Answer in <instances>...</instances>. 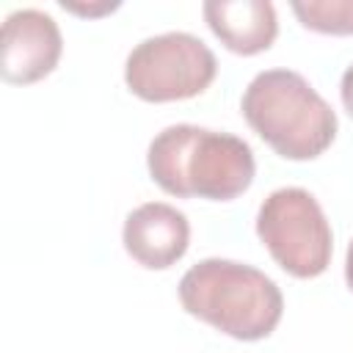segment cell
I'll list each match as a JSON object with an SVG mask.
<instances>
[{"instance_id": "obj_6", "label": "cell", "mask_w": 353, "mask_h": 353, "mask_svg": "<svg viewBox=\"0 0 353 353\" xmlns=\"http://www.w3.org/2000/svg\"><path fill=\"white\" fill-rule=\"evenodd\" d=\"M0 74L6 83L30 85L47 77L63 52V36L58 22L41 8H17L6 17Z\"/></svg>"}, {"instance_id": "obj_5", "label": "cell", "mask_w": 353, "mask_h": 353, "mask_svg": "<svg viewBox=\"0 0 353 353\" xmlns=\"http://www.w3.org/2000/svg\"><path fill=\"white\" fill-rule=\"evenodd\" d=\"M256 234L295 279H314L325 273L334 254L331 223L317 199L303 188L273 190L256 212Z\"/></svg>"}, {"instance_id": "obj_10", "label": "cell", "mask_w": 353, "mask_h": 353, "mask_svg": "<svg viewBox=\"0 0 353 353\" xmlns=\"http://www.w3.org/2000/svg\"><path fill=\"white\" fill-rule=\"evenodd\" d=\"M339 94H342V105H345V110H347L350 119H353V63H350V66L345 69V74H342Z\"/></svg>"}, {"instance_id": "obj_11", "label": "cell", "mask_w": 353, "mask_h": 353, "mask_svg": "<svg viewBox=\"0 0 353 353\" xmlns=\"http://www.w3.org/2000/svg\"><path fill=\"white\" fill-rule=\"evenodd\" d=\"M63 8H69V11H74V14H105V11H113L119 3H102L99 8H94V6H77V3H61Z\"/></svg>"}, {"instance_id": "obj_3", "label": "cell", "mask_w": 353, "mask_h": 353, "mask_svg": "<svg viewBox=\"0 0 353 353\" xmlns=\"http://www.w3.org/2000/svg\"><path fill=\"white\" fill-rule=\"evenodd\" d=\"M248 127L287 160H314L336 138L334 108L292 69H265L243 91Z\"/></svg>"}, {"instance_id": "obj_7", "label": "cell", "mask_w": 353, "mask_h": 353, "mask_svg": "<svg viewBox=\"0 0 353 353\" xmlns=\"http://www.w3.org/2000/svg\"><path fill=\"white\" fill-rule=\"evenodd\" d=\"M124 251L149 270H165L179 262L190 245L188 215L165 201H146L124 218Z\"/></svg>"}, {"instance_id": "obj_1", "label": "cell", "mask_w": 353, "mask_h": 353, "mask_svg": "<svg viewBox=\"0 0 353 353\" xmlns=\"http://www.w3.org/2000/svg\"><path fill=\"white\" fill-rule=\"evenodd\" d=\"M152 179L176 199L229 201L254 182V152L232 135L199 124H171L160 130L146 152Z\"/></svg>"}, {"instance_id": "obj_2", "label": "cell", "mask_w": 353, "mask_h": 353, "mask_svg": "<svg viewBox=\"0 0 353 353\" xmlns=\"http://www.w3.org/2000/svg\"><path fill=\"white\" fill-rule=\"evenodd\" d=\"M179 303L188 314L240 342L270 336L284 312V295L270 276L221 256L196 262L179 279Z\"/></svg>"}, {"instance_id": "obj_4", "label": "cell", "mask_w": 353, "mask_h": 353, "mask_svg": "<svg viewBox=\"0 0 353 353\" xmlns=\"http://www.w3.org/2000/svg\"><path fill=\"white\" fill-rule=\"evenodd\" d=\"M215 74V52L188 30H168L138 41L124 63V83L143 102L199 97Z\"/></svg>"}, {"instance_id": "obj_12", "label": "cell", "mask_w": 353, "mask_h": 353, "mask_svg": "<svg viewBox=\"0 0 353 353\" xmlns=\"http://www.w3.org/2000/svg\"><path fill=\"white\" fill-rule=\"evenodd\" d=\"M345 281H347V290L353 292V240L347 243V254H345Z\"/></svg>"}, {"instance_id": "obj_9", "label": "cell", "mask_w": 353, "mask_h": 353, "mask_svg": "<svg viewBox=\"0 0 353 353\" xmlns=\"http://www.w3.org/2000/svg\"><path fill=\"white\" fill-rule=\"evenodd\" d=\"M303 28L331 36H353V0H292Z\"/></svg>"}, {"instance_id": "obj_8", "label": "cell", "mask_w": 353, "mask_h": 353, "mask_svg": "<svg viewBox=\"0 0 353 353\" xmlns=\"http://www.w3.org/2000/svg\"><path fill=\"white\" fill-rule=\"evenodd\" d=\"M201 14L221 44L237 55H256L279 36V19L270 0H207Z\"/></svg>"}]
</instances>
